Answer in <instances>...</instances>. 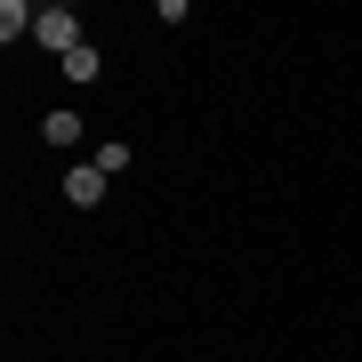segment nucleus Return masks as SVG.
Masks as SVG:
<instances>
[{"label":"nucleus","instance_id":"20e7f679","mask_svg":"<svg viewBox=\"0 0 362 362\" xmlns=\"http://www.w3.org/2000/svg\"><path fill=\"white\" fill-rule=\"evenodd\" d=\"M40 25V8H25V0H0V40L16 49V33H33Z\"/></svg>","mask_w":362,"mask_h":362},{"label":"nucleus","instance_id":"423d86ee","mask_svg":"<svg viewBox=\"0 0 362 362\" xmlns=\"http://www.w3.org/2000/svg\"><path fill=\"white\" fill-rule=\"evenodd\" d=\"M89 161L105 169V177H121V169H129V145H121V137H113V145H97V153H89Z\"/></svg>","mask_w":362,"mask_h":362},{"label":"nucleus","instance_id":"f257e3e1","mask_svg":"<svg viewBox=\"0 0 362 362\" xmlns=\"http://www.w3.org/2000/svg\"><path fill=\"white\" fill-rule=\"evenodd\" d=\"M33 40H40V49H57V57H73V49H81V16H73V8H40Z\"/></svg>","mask_w":362,"mask_h":362},{"label":"nucleus","instance_id":"7ed1b4c3","mask_svg":"<svg viewBox=\"0 0 362 362\" xmlns=\"http://www.w3.org/2000/svg\"><path fill=\"white\" fill-rule=\"evenodd\" d=\"M57 65H65V81H73V89H89V81L105 73V57L89 49V40H81V49H73V57H57Z\"/></svg>","mask_w":362,"mask_h":362},{"label":"nucleus","instance_id":"f03ea898","mask_svg":"<svg viewBox=\"0 0 362 362\" xmlns=\"http://www.w3.org/2000/svg\"><path fill=\"white\" fill-rule=\"evenodd\" d=\"M65 202H73V209H97V202H105V169H97V161H73V169H65Z\"/></svg>","mask_w":362,"mask_h":362},{"label":"nucleus","instance_id":"39448f33","mask_svg":"<svg viewBox=\"0 0 362 362\" xmlns=\"http://www.w3.org/2000/svg\"><path fill=\"white\" fill-rule=\"evenodd\" d=\"M40 137H49V145H81V113H49Z\"/></svg>","mask_w":362,"mask_h":362}]
</instances>
